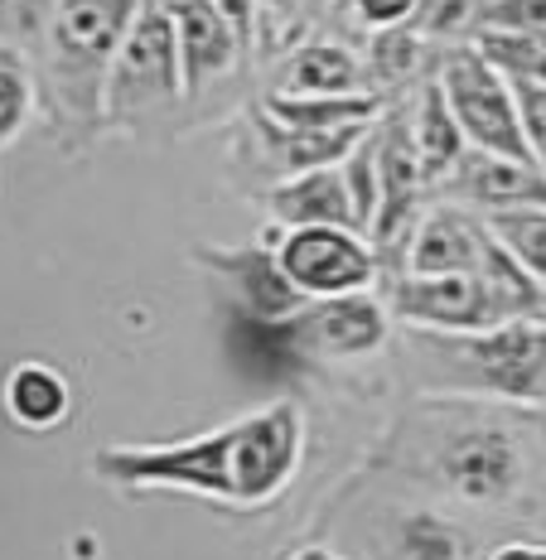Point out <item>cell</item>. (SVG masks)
I'll return each mask as SVG.
<instances>
[{"label":"cell","instance_id":"836d02e7","mask_svg":"<svg viewBox=\"0 0 546 560\" xmlns=\"http://www.w3.org/2000/svg\"><path fill=\"white\" fill-rule=\"evenodd\" d=\"M54 5H58V0H39V20H44V25H49V15H54Z\"/></svg>","mask_w":546,"mask_h":560},{"label":"cell","instance_id":"ba28073f","mask_svg":"<svg viewBox=\"0 0 546 560\" xmlns=\"http://www.w3.org/2000/svg\"><path fill=\"white\" fill-rule=\"evenodd\" d=\"M194 261L218 280H228V290L242 300V310L262 324H290L300 319L315 300L286 276L281 256L266 242H247V247H194Z\"/></svg>","mask_w":546,"mask_h":560},{"label":"cell","instance_id":"52a82bcc","mask_svg":"<svg viewBox=\"0 0 546 560\" xmlns=\"http://www.w3.org/2000/svg\"><path fill=\"white\" fill-rule=\"evenodd\" d=\"M392 314L426 334H484L493 324H508L484 271L406 276L392 290Z\"/></svg>","mask_w":546,"mask_h":560},{"label":"cell","instance_id":"5bb4252c","mask_svg":"<svg viewBox=\"0 0 546 560\" xmlns=\"http://www.w3.org/2000/svg\"><path fill=\"white\" fill-rule=\"evenodd\" d=\"M377 170H382V208H377V223L368 232V242L387 247V242L402 237V228L416 218V203H421V189H426L416 136L402 131V121H392V131L387 126L377 131Z\"/></svg>","mask_w":546,"mask_h":560},{"label":"cell","instance_id":"4fadbf2b","mask_svg":"<svg viewBox=\"0 0 546 560\" xmlns=\"http://www.w3.org/2000/svg\"><path fill=\"white\" fill-rule=\"evenodd\" d=\"M295 324L310 334V343H315L320 353H334V358H363L387 343V310H382L368 290L315 300Z\"/></svg>","mask_w":546,"mask_h":560},{"label":"cell","instance_id":"d6986e66","mask_svg":"<svg viewBox=\"0 0 546 560\" xmlns=\"http://www.w3.org/2000/svg\"><path fill=\"white\" fill-rule=\"evenodd\" d=\"M262 136L266 145L281 155V170L305 174V170H334L373 136V126H344V131H286L262 112Z\"/></svg>","mask_w":546,"mask_h":560},{"label":"cell","instance_id":"8992f818","mask_svg":"<svg viewBox=\"0 0 546 560\" xmlns=\"http://www.w3.org/2000/svg\"><path fill=\"white\" fill-rule=\"evenodd\" d=\"M276 256L310 300L373 290L377 280V252L368 247V232L358 228H290Z\"/></svg>","mask_w":546,"mask_h":560},{"label":"cell","instance_id":"1f68e13d","mask_svg":"<svg viewBox=\"0 0 546 560\" xmlns=\"http://www.w3.org/2000/svg\"><path fill=\"white\" fill-rule=\"evenodd\" d=\"M295 10H305V0H262V20H290Z\"/></svg>","mask_w":546,"mask_h":560},{"label":"cell","instance_id":"ac0fdd59","mask_svg":"<svg viewBox=\"0 0 546 560\" xmlns=\"http://www.w3.org/2000/svg\"><path fill=\"white\" fill-rule=\"evenodd\" d=\"M266 116L286 131H344V126H373L382 112L377 92H353V97H295V92H271Z\"/></svg>","mask_w":546,"mask_h":560},{"label":"cell","instance_id":"7a4b0ae2","mask_svg":"<svg viewBox=\"0 0 546 560\" xmlns=\"http://www.w3.org/2000/svg\"><path fill=\"white\" fill-rule=\"evenodd\" d=\"M150 0H58L49 15V63L63 97L102 121V92L126 34Z\"/></svg>","mask_w":546,"mask_h":560},{"label":"cell","instance_id":"44dd1931","mask_svg":"<svg viewBox=\"0 0 546 560\" xmlns=\"http://www.w3.org/2000/svg\"><path fill=\"white\" fill-rule=\"evenodd\" d=\"M484 228L503 242V252L546 285V208H508V213H489Z\"/></svg>","mask_w":546,"mask_h":560},{"label":"cell","instance_id":"4dcf8cb0","mask_svg":"<svg viewBox=\"0 0 546 560\" xmlns=\"http://www.w3.org/2000/svg\"><path fill=\"white\" fill-rule=\"evenodd\" d=\"M489 560H546V546H532V541H508L498 546Z\"/></svg>","mask_w":546,"mask_h":560},{"label":"cell","instance_id":"603a6c76","mask_svg":"<svg viewBox=\"0 0 546 560\" xmlns=\"http://www.w3.org/2000/svg\"><path fill=\"white\" fill-rule=\"evenodd\" d=\"M392 556L397 560H460L464 536L435 512H411L392 532Z\"/></svg>","mask_w":546,"mask_h":560},{"label":"cell","instance_id":"2e32d148","mask_svg":"<svg viewBox=\"0 0 546 560\" xmlns=\"http://www.w3.org/2000/svg\"><path fill=\"white\" fill-rule=\"evenodd\" d=\"M5 411L20 430H34V435H49L68 416H73V387L54 363H15L5 372Z\"/></svg>","mask_w":546,"mask_h":560},{"label":"cell","instance_id":"5b68a950","mask_svg":"<svg viewBox=\"0 0 546 560\" xmlns=\"http://www.w3.org/2000/svg\"><path fill=\"white\" fill-rule=\"evenodd\" d=\"M435 83L445 88V102H450V112H455L464 140H469V150H489V155H508V160H532L527 136H522L513 83H508L474 44L445 54Z\"/></svg>","mask_w":546,"mask_h":560},{"label":"cell","instance_id":"8fae6325","mask_svg":"<svg viewBox=\"0 0 546 560\" xmlns=\"http://www.w3.org/2000/svg\"><path fill=\"white\" fill-rule=\"evenodd\" d=\"M455 194L479 218L508 213V208H546V174L532 160H508L489 150H464L455 165Z\"/></svg>","mask_w":546,"mask_h":560},{"label":"cell","instance_id":"7402d4cb","mask_svg":"<svg viewBox=\"0 0 546 560\" xmlns=\"http://www.w3.org/2000/svg\"><path fill=\"white\" fill-rule=\"evenodd\" d=\"M474 49L489 58L503 78H513V83L546 88V44L542 39L508 34V30H474Z\"/></svg>","mask_w":546,"mask_h":560},{"label":"cell","instance_id":"d6a6232c","mask_svg":"<svg viewBox=\"0 0 546 560\" xmlns=\"http://www.w3.org/2000/svg\"><path fill=\"white\" fill-rule=\"evenodd\" d=\"M290 560H339V556H334L329 546H305V551H295Z\"/></svg>","mask_w":546,"mask_h":560},{"label":"cell","instance_id":"30bf717a","mask_svg":"<svg viewBox=\"0 0 546 560\" xmlns=\"http://www.w3.org/2000/svg\"><path fill=\"white\" fill-rule=\"evenodd\" d=\"M174 20V39H179L184 58V97L213 88L218 78H228L237 68V54L247 49L242 34L228 25V15L213 0H160Z\"/></svg>","mask_w":546,"mask_h":560},{"label":"cell","instance_id":"6da1fadb","mask_svg":"<svg viewBox=\"0 0 546 560\" xmlns=\"http://www.w3.org/2000/svg\"><path fill=\"white\" fill-rule=\"evenodd\" d=\"M300 459H305L300 406L271 401L189 440L107 445L92 454V474L102 483L131 488V493L170 488V493H199V498H213V503L257 512L286 493Z\"/></svg>","mask_w":546,"mask_h":560},{"label":"cell","instance_id":"9c48e42d","mask_svg":"<svg viewBox=\"0 0 546 560\" xmlns=\"http://www.w3.org/2000/svg\"><path fill=\"white\" fill-rule=\"evenodd\" d=\"M440 483L464 503H498L522 483V450L508 430H464L440 450Z\"/></svg>","mask_w":546,"mask_h":560},{"label":"cell","instance_id":"3957f363","mask_svg":"<svg viewBox=\"0 0 546 560\" xmlns=\"http://www.w3.org/2000/svg\"><path fill=\"white\" fill-rule=\"evenodd\" d=\"M179 97H184V58H179V39H174V20L160 0H150L107 73L102 121H141L150 112L174 107Z\"/></svg>","mask_w":546,"mask_h":560},{"label":"cell","instance_id":"d4e9b609","mask_svg":"<svg viewBox=\"0 0 546 560\" xmlns=\"http://www.w3.org/2000/svg\"><path fill=\"white\" fill-rule=\"evenodd\" d=\"M344 184H348V198H353V218H358V232H373L377 223V208H382V170H377V136H368L353 155L344 160Z\"/></svg>","mask_w":546,"mask_h":560},{"label":"cell","instance_id":"e0dca14e","mask_svg":"<svg viewBox=\"0 0 546 560\" xmlns=\"http://www.w3.org/2000/svg\"><path fill=\"white\" fill-rule=\"evenodd\" d=\"M281 92H295V97H353V92H373V88H368L363 58L334 39H320L295 49V58L286 63Z\"/></svg>","mask_w":546,"mask_h":560},{"label":"cell","instance_id":"277c9868","mask_svg":"<svg viewBox=\"0 0 546 560\" xmlns=\"http://www.w3.org/2000/svg\"><path fill=\"white\" fill-rule=\"evenodd\" d=\"M426 343L474 387L508 401H546V319H508L484 334H431Z\"/></svg>","mask_w":546,"mask_h":560},{"label":"cell","instance_id":"83f0119b","mask_svg":"<svg viewBox=\"0 0 546 560\" xmlns=\"http://www.w3.org/2000/svg\"><path fill=\"white\" fill-rule=\"evenodd\" d=\"M508 83H513V78H508ZM513 97H518V116H522L527 150H532V165L546 174V88H537V83H513Z\"/></svg>","mask_w":546,"mask_h":560},{"label":"cell","instance_id":"ffe728a7","mask_svg":"<svg viewBox=\"0 0 546 560\" xmlns=\"http://www.w3.org/2000/svg\"><path fill=\"white\" fill-rule=\"evenodd\" d=\"M416 155H421V170H426V184L445 179V174H455V165L464 160V131L455 121V112H450L445 102V88L440 83H426L421 88V107H416Z\"/></svg>","mask_w":546,"mask_h":560},{"label":"cell","instance_id":"e575fe53","mask_svg":"<svg viewBox=\"0 0 546 560\" xmlns=\"http://www.w3.org/2000/svg\"><path fill=\"white\" fill-rule=\"evenodd\" d=\"M542 319H546V295H542Z\"/></svg>","mask_w":546,"mask_h":560},{"label":"cell","instance_id":"4316f807","mask_svg":"<svg viewBox=\"0 0 546 560\" xmlns=\"http://www.w3.org/2000/svg\"><path fill=\"white\" fill-rule=\"evenodd\" d=\"M416 30L411 25H397V30H377L373 39V78L377 83H402L421 68V49H416Z\"/></svg>","mask_w":546,"mask_h":560},{"label":"cell","instance_id":"484cf974","mask_svg":"<svg viewBox=\"0 0 546 560\" xmlns=\"http://www.w3.org/2000/svg\"><path fill=\"white\" fill-rule=\"evenodd\" d=\"M474 30H508L546 44V0H484L474 10Z\"/></svg>","mask_w":546,"mask_h":560},{"label":"cell","instance_id":"9a60e30c","mask_svg":"<svg viewBox=\"0 0 546 560\" xmlns=\"http://www.w3.org/2000/svg\"><path fill=\"white\" fill-rule=\"evenodd\" d=\"M266 208H271L276 228H358L353 218V198H348L344 170H305L281 179L271 194H266Z\"/></svg>","mask_w":546,"mask_h":560},{"label":"cell","instance_id":"f1b7e54d","mask_svg":"<svg viewBox=\"0 0 546 560\" xmlns=\"http://www.w3.org/2000/svg\"><path fill=\"white\" fill-rule=\"evenodd\" d=\"M358 20L373 30H397V25H411V15L421 10V0H353Z\"/></svg>","mask_w":546,"mask_h":560},{"label":"cell","instance_id":"7c38bea8","mask_svg":"<svg viewBox=\"0 0 546 560\" xmlns=\"http://www.w3.org/2000/svg\"><path fill=\"white\" fill-rule=\"evenodd\" d=\"M484 247H489V228H484V218L460 213V208H435V213H421V223H416L406 266H411V276L479 271Z\"/></svg>","mask_w":546,"mask_h":560},{"label":"cell","instance_id":"f546056e","mask_svg":"<svg viewBox=\"0 0 546 560\" xmlns=\"http://www.w3.org/2000/svg\"><path fill=\"white\" fill-rule=\"evenodd\" d=\"M218 10L228 15V25L242 34V44L252 49V39H257V20H262V0H213Z\"/></svg>","mask_w":546,"mask_h":560},{"label":"cell","instance_id":"cb8c5ba5","mask_svg":"<svg viewBox=\"0 0 546 560\" xmlns=\"http://www.w3.org/2000/svg\"><path fill=\"white\" fill-rule=\"evenodd\" d=\"M34 116V78L25 68V58L0 49V150L15 145L20 131Z\"/></svg>","mask_w":546,"mask_h":560}]
</instances>
